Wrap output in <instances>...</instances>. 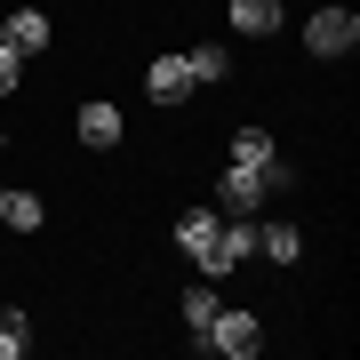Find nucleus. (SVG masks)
<instances>
[{
  "instance_id": "1",
  "label": "nucleus",
  "mask_w": 360,
  "mask_h": 360,
  "mask_svg": "<svg viewBox=\"0 0 360 360\" xmlns=\"http://www.w3.org/2000/svg\"><path fill=\"white\" fill-rule=\"evenodd\" d=\"M281 184H288L281 160H264V168H224V217H257Z\"/></svg>"
},
{
  "instance_id": "2",
  "label": "nucleus",
  "mask_w": 360,
  "mask_h": 360,
  "mask_svg": "<svg viewBox=\"0 0 360 360\" xmlns=\"http://www.w3.org/2000/svg\"><path fill=\"white\" fill-rule=\"evenodd\" d=\"M176 248H184V257H193L200 272H217V281L232 272V248H224V224L208 217V208H193V217L176 224Z\"/></svg>"
},
{
  "instance_id": "3",
  "label": "nucleus",
  "mask_w": 360,
  "mask_h": 360,
  "mask_svg": "<svg viewBox=\"0 0 360 360\" xmlns=\"http://www.w3.org/2000/svg\"><path fill=\"white\" fill-rule=\"evenodd\" d=\"M200 345L224 352V360H257L264 352V328H257V312H217V321L200 328Z\"/></svg>"
},
{
  "instance_id": "4",
  "label": "nucleus",
  "mask_w": 360,
  "mask_h": 360,
  "mask_svg": "<svg viewBox=\"0 0 360 360\" xmlns=\"http://www.w3.org/2000/svg\"><path fill=\"white\" fill-rule=\"evenodd\" d=\"M352 40H360V16H352V8H321V16L304 25V49H312V56H345Z\"/></svg>"
},
{
  "instance_id": "5",
  "label": "nucleus",
  "mask_w": 360,
  "mask_h": 360,
  "mask_svg": "<svg viewBox=\"0 0 360 360\" xmlns=\"http://www.w3.org/2000/svg\"><path fill=\"white\" fill-rule=\"evenodd\" d=\"M144 96H153V104H184V96H193V65H184V56H153Z\"/></svg>"
},
{
  "instance_id": "6",
  "label": "nucleus",
  "mask_w": 360,
  "mask_h": 360,
  "mask_svg": "<svg viewBox=\"0 0 360 360\" xmlns=\"http://www.w3.org/2000/svg\"><path fill=\"white\" fill-rule=\"evenodd\" d=\"M49 40H56V25H49L40 8H16V16H8V49H16V56H40Z\"/></svg>"
},
{
  "instance_id": "7",
  "label": "nucleus",
  "mask_w": 360,
  "mask_h": 360,
  "mask_svg": "<svg viewBox=\"0 0 360 360\" xmlns=\"http://www.w3.org/2000/svg\"><path fill=\"white\" fill-rule=\"evenodd\" d=\"M80 144H120V104H80Z\"/></svg>"
},
{
  "instance_id": "8",
  "label": "nucleus",
  "mask_w": 360,
  "mask_h": 360,
  "mask_svg": "<svg viewBox=\"0 0 360 360\" xmlns=\"http://www.w3.org/2000/svg\"><path fill=\"white\" fill-rule=\"evenodd\" d=\"M296 248H304V240H296L288 224H257V257H272V264H296Z\"/></svg>"
},
{
  "instance_id": "9",
  "label": "nucleus",
  "mask_w": 360,
  "mask_h": 360,
  "mask_svg": "<svg viewBox=\"0 0 360 360\" xmlns=\"http://www.w3.org/2000/svg\"><path fill=\"white\" fill-rule=\"evenodd\" d=\"M232 25L240 32H272L281 25V0H232Z\"/></svg>"
},
{
  "instance_id": "10",
  "label": "nucleus",
  "mask_w": 360,
  "mask_h": 360,
  "mask_svg": "<svg viewBox=\"0 0 360 360\" xmlns=\"http://www.w3.org/2000/svg\"><path fill=\"white\" fill-rule=\"evenodd\" d=\"M40 217H49V208H40L32 193H8V200H0V224H16V232H40Z\"/></svg>"
},
{
  "instance_id": "11",
  "label": "nucleus",
  "mask_w": 360,
  "mask_h": 360,
  "mask_svg": "<svg viewBox=\"0 0 360 360\" xmlns=\"http://www.w3.org/2000/svg\"><path fill=\"white\" fill-rule=\"evenodd\" d=\"M272 160V136L264 129H240V136H232V168H264Z\"/></svg>"
},
{
  "instance_id": "12",
  "label": "nucleus",
  "mask_w": 360,
  "mask_h": 360,
  "mask_svg": "<svg viewBox=\"0 0 360 360\" xmlns=\"http://www.w3.org/2000/svg\"><path fill=\"white\" fill-rule=\"evenodd\" d=\"M184 65H193V89H200V80H224L232 65H224V49H217V40H200V49L193 56H184Z\"/></svg>"
},
{
  "instance_id": "13",
  "label": "nucleus",
  "mask_w": 360,
  "mask_h": 360,
  "mask_svg": "<svg viewBox=\"0 0 360 360\" xmlns=\"http://www.w3.org/2000/svg\"><path fill=\"white\" fill-rule=\"evenodd\" d=\"M25 345H32L25 312H0V360H25Z\"/></svg>"
},
{
  "instance_id": "14",
  "label": "nucleus",
  "mask_w": 360,
  "mask_h": 360,
  "mask_svg": "<svg viewBox=\"0 0 360 360\" xmlns=\"http://www.w3.org/2000/svg\"><path fill=\"white\" fill-rule=\"evenodd\" d=\"M224 248H232V264L257 257V217H224Z\"/></svg>"
},
{
  "instance_id": "15",
  "label": "nucleus",
  "mask_w": 360,
  "mask_h": 360,
  "mask_svg": "<svg viewBox=\"0 0 360 360\" xmlns=\"http://www.w3.org/2000/svg\"><path fill=\"white\" fill-rule=\"evenodd\" d=\"M184 321H193V328H208V321H217V288H184Z\"/></svg>"
},
{
  "instance_id": "16",
  "label": "nucleus",
  "mask_w": 360,
  "mask_h": 360,
  "mask_svg": "<svg viewBox=\"0 0 360 360\" xmlns=\"http://www.w3.org/2000/svg\"><path fill=\"white\" fill-rule=\"evenodd\" d=\"M16 80H25V56H16V49H8V40H0V96H8V89H16Z\"/></svg>"
},
{
  "instance_id": "17",
  "label": "nucleus",
  "mask_w": 360,
  "mask_h": 360,
  "mask_svg": "<svg viewBox=\"0 0 360 360\" xmlns=\"http://www.w3.org/2000/svg\"><path fill=\"white\" fill-rule=\"evenodd\" d=\"M0 40H8V16H0Z\"/></svg>"
},
{
  "instance_id": "18",
  "label": "nucleus",
  "mask_w": 360,
  "mask_h": 360,
  "mask_svg": "<svg viewBox=\"0 0 360 360\" xmlns=\"http://www.w3.org/2000/svg\"><path fill=\"white\" fill-rule=\"evenodd\" d=\"M0 200H8V193H0Z\"/></svg>"
}]
</instances>
